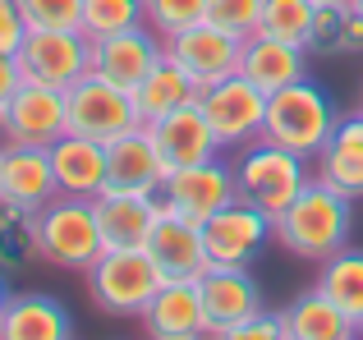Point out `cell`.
Instances as JSON below:
<instances>
[{"label":"cell","mask_w":363,"mask_h":340,"mask_svg":"<svg viewBox=\"0 0 363 340\" xmlns=\"http://www.w3.org/2000/svg\"><path fill=\"white\" fill-rule=\"evenodd\" d=\"M166 175L170 170L161 162L147 125L133 129V134H120L116 143H106V188H120V193H161Z\"/></svg>","instance_id":"cell-19"},{"label":"cell","mask_w":363,"mask_h":340,"mask_svg":"<svg viewBox=\"0 0 363 340\" xmlns=\"http://www.w3.org/2000/svg\"><path fill=\"white\" fill-rule=\"evenodd\" d=\"M69 134V106L60 88L28 83L0 106V143H23V147H51L55 138Z\"/></svg>","instance_id":"cell-10"},{"label":"cell","mask_w":363,"mask_h":340,"mask_svg":"<svg viewBox=\"0 0 363 340\" xmlns=\"http://www.w3.org/2000/svg\"><path fill=\"white\" fill-rule=\"evenodd\" d=\"M18 69L28 83L69 92L79 79L92 74V42L79 28H28L18 46Z\"/></svg>","instance_id":"cell-7"},{"label":"cell","mask_w":363,"mask_h":340,"mask_svg":"<svg viewBox=\"0 0 363 340\" xmlns=\"http://www.w3.org/2000/svg\"><path fill=\"white\" fill-rule=\"evenodd\" d=\"M340 28H345V5H318V18H313V37H308V51H327V55H336V46H340Z\"/></svg>","instance_id":"cell-34"},{"label":"cell","mask_w":363,"mask_h":340,"mask_svg":"<svg viewBox=\"0 0 363 340\" xmlns=\"http://www.w3.org/2000/svg\"><path fill=\"white\" fill-rule=\"evenodd\" d=\"M345 5H350V9H359V14H363V0H345Z\"/></svg>","instance_id":"cell-40"},{"label":"cell","mask_w":363,"mask_h":340,"mask_svg":"<svg viewBox=\"0 0 363 340\" xmlns=\"http://www.w3.org/2000/svg\"><path fill=\"white\" fill-rule=\"evenodd\" d=\"M161 60H166V37L152 33L147 23L92 42V74L106 79V83H116V88H124V92L138 88Z\"/></svg>","instance_id":"cell-13"},{"label":"cell","mask_w":363,"mask_h":340,"mask_svg":"<svg viewBox=\"0 0 363 340\" xmlns=\"http://www.w3.org/2000/svg\"><path fill=\"white\" fill-rule=\"evenodd\" d=\"M28 28H79L83 0H14Z\"/></svg>","instance_id":"cell-33"},{"label":"cell","mask_w":363,"mask_h":340,"mask_svg":"<svg viewBox=\"0 0 363 340\" xmlns=\"http://www.w3.org/2000/svg\"><path fill=\"white\" fill-rule=\"evenodd\" d=\"M313 290H322V295H327L331 304H336L340 313L363 332V249L345 244V249L331 253L327 262H318V280H313Z\"/></svg>","instance_id":"cell-26"},{"label":"cell","mask_w":363,"mask_h":340,"mask_svg":"<svg viewBox=\"0 0 363 340\" xmlns=\"http://www.w3.org/2000/svg\"><path fill=\"white\" fill-rule=\"evenodd\" d=\"M198 110L212 125L221 152H240L253 138H262V120H267V92H257L244 74L198 88Z\"/></svg>","instance_id":"cell-8"},{"label":"cell","mask_w":363,"mask_h":340,"mask_svg":"<svg viewBox=\"0 0 363 340\" xmlns=\"http://www.w3.org/2000/svg\"><path fill=\"white\" fill-rule=\"evenodd\" d=\"M207 23H216L230 37H253L262 23V0H207Z\"/></svg>","instance_id":"cell-32"},{"label":"cell","mask_w":363,"mask_h":340,"mask_svg":"<svg viewBox=\"0 0 363 340\" xmlns=\"http://www.w3.org/2000/svg\"><path fill=\"white\" fill-rule=\"evenodd\" d=\"M235 198H240L235 166L225 162V157H212V162L170 170L161 193H157V207H161V216H184V221H194V225H207L221 207H230Z\"/></svg>","instance_id":"cell-6"},{"label":"cell","mask_w":363,"mask_h":340,"mask_svg":"<svg viewBox=\"0 0 363 340\" xmlns=\"http://www.w3.org/2000/svg\"><path fill=\"white\" fill-rule=\"evenodd\" d=\"M359 110H363V106H359Z\"/></svg>","instance_id":"cell-44"},{"label":"cell","mask_w":363,"mask_h":340,"mask_svg":"<svg viewBox=\"0 0 363 340\" xmlns=\"http://www.w3.org/2000/svg\"><path fill=\"white\" fill-rule=\"evenodd\" d=\"M313 5H345V0H313Z\"/></svg>","instance_id":"cell-41"},{"label":"cell","mask_w":363,"mask_h":340,"mask_svg":"<svg viewBox=\"0 0 363 340\" xmlns=\"http://www.w3.org/2000/svg\"><path fill=\"white\" fill-rule=\"evenodd\" d=\"M359 51H363V14L345 5V28H340V46H336V55H359Z\"/></svg>","instance_id":"cell-37"},{"label":"cell","mask_w":363,"mask_h":340,"mask_svg":"<svg viewBox=\"0 0 363 340\" xmlns=\"http://www.w3.org/2000/svg\"><path fill=\"white\" fill-rule=\"evenodd\" d=\"M0 340H74V317L46 290H14L0 313Z\"/></svg>","instance_id":"cell-22"},{"label":"cell","mask_w":363,"mask_h":340,"mask_svg":"<svg viewBox=\"0 0 363 340\" xmlns=\"http://www.w3.org/2000/svg\"><path fill=\"white\" fill-rule=\"evenodd\" d=\"M33 258H42L37 253V216L0 207V271H18Z\"/></svg>","instance_id":"cell-30"},{"label":"cell","mask_w":363,"mask_h":340,"mask_svg":"<svg viewBox=\"0 0 363 340\" xmlns=\"http://www.w3.org/2000/svg\"><path fill=\"white\" fill-rule=\"evenodd\" d=\"M9 295H14V290H9V280H5V271H0V313H5V304H9Z\"/></svg>","instance_id":"cell-39"},{"label":"cell","mask_w":363,"mask_h":340,"mask_svg":"<svg viewBox=\"0 0 363 340\" xmlns=\"http://www.w3.org/2000/svg\"><path fill=\"white\" fill-rule=\"evenodd\" d=\"M147 134H152V143H157L166 170H184V166H198V162L221 157V143H216L212 125L203 120L198 101H189V106H179V110H170V115L152 120Z\"/></svg>","instance_id":"cell-17"},{"label":"cell","mask_w":363,"mask_h":340,"mask_svg":"<svg viewBox=\"0 0 363 340\" xmlns=\"http://www.w3.org/2000/svg\"><path fill=\"white\" fill-rule=\"evenodd\" d=\"M203 239H207L212 262H221V267H253V258L272 244V216L257 212L244 198H235L230 207H221L203 225Z\"/></svg>","instance_id":"cell-12"},{"label":"cell","mask_w":363,"mask_h":340,"mask_svg":"<svg viewBox=\"0 0 363 340\" xmlns=\"http://www.w3.org/2000/svg\"><path fill=\"white\" fill-rule=\"evenodd\" d=\"M194 340H207V336H194Z\"/></svg>","instance_id":"cell-42"},{"label":"cell","mask_w":363,"mask_h":340,"mask_svg":"<svg viewBox=\"0 0 363 340\" xmlns=\"http://www.w3.org/2000/svg\"><path fill=\"white\" fill-rule=\"evenodd\" d=\"M143 23H147L143 0H83L79 33L88 37V42H101V37L129 33V28H143Z\"/></svg>","instance_id":"cell-28"},{"label":"cell","mask_w":363,"mask_h":340,"mask_svg":"<svg viewBox=\"0 0 363 340\" xmlns=\"http://www.w3.org/2000/svg\"><path fill=\"white\" fill-rule=\"evenodd\" d=\"M207 340H285V327H281V313H257L240 327H225V332H212Z\"/></svg>","instance_id":"cell-35"},{"label":"cell","mask_w":363,"mask_h":340,"mask_svg":"<svg viewBox=\"0 0 363 340\" xmlns=\"http://www.w3.org/2000/svg\"><path fill=\"white\" fill-rule=\"evenodd\" d=\"M281 327H285V340H350V336H359V327L322 290H308V295L290 299L281 308Z\"/></svg>","instance_id":"cell-25"},{"label":"cell","mask_w":363,"mask_h":340,"mask_svg":"<svg viewBox=\"0 0 363 340\" xmlns=\"http://www.w3.org/2000/svg\"><path fill=\"white\" fill-rule=\"evenodd\" d=\"M313 179L345 198H363V110L340 115L322 152L313 157Z\"/></svg>","instance_id":"cell-23"},{"label":"cell","mask_w":363,"mask_h":340,"mask_svg":"<svg viewBox=\"0 0 363 340\" xmlns=\"http://www.w3.org/2000/svg\"><path fill=\"white\" fill-rule=\"evenodd\" d=\"M198 299H203V313H207V336L225 332V327H240L248 317L262 313V285L248 267H212L198 276Z\"/></svg>","instance_id":"cell-15"},{"label":"cell","mask_w":363,"mask_h":340,"mask_svg":"<svg viewBox=\"0 0 363 340\" xmlns=\"http://www.w3.org/2000/svg\"><path fill=\"white\" fill-rule=\"evenodd\" d=\"M230 166H235L240 198L253 203L257 212H267V216H281L285 207L313 184V162L267 143V138H253L248 147H240Z\"/></svg>","instance_id":"cell-3"},{"label":"cell","mask_w":363,"mask_h":340,"mask_svg":"<svg viewBox=\"0 0 363 340\" xmlns=\"http://www.w3.org/2000/svg\"><path fill=\"white\" fill-rule=\"evenodd\" d=\"M23 88V69H18V55H0V106H5L14 92Z\"/></svg>","instance_id":"cell-38"},{"label":"cell","mask_w":363,"mask_h":340,"mask_svg":"<svg viewBox=\"0 0 363 340\" xmlns=\"http://www.w3.org/2000/svg\"><path fill=\"white\" fill-rule=\"evenodd\" d=\"M37 253L42 262L60 271H88L101 258V230H97V207L92 198H69L55 193L37 212Z\"/></svg>","instance_id":"cell-4"},{"label":"cell","mask_w":363,"mask_h":340,"mask_svg":"<svg viewBox=\"0 0 363 340\" xmlns=\"http://www.w3.org/2000/svg\"><path fill=\"white\" fill-rule=\"evenodd\" d=\"M350 340H363V336H350Z\"/></svg>","instance_id":"cell-43"},{"label":"cell","mask_w":363,"mask_h":340,"mask_svg":"<svg viewBox=\"0 0 363 340\" xmlns=\"http://www.w3.org/2000/svg\"><path fill=\"white\" fill-rule=\"evenodd\" d=\"M88 295L101 313L111 317H138L152 304L166 280H161L157 262L147 258V249H129V253H101L88 271Z\"/></svg>","instance_id":"cell-5"},{"label":"cell","mask_w":363,"mask_h":340,"mask_svg":"<svg viewBox=\"0 0 363 340\" xmlns=\"http://www.w3.org/2000/svg\"><path fill=\"white\" fill-rule=\"evenodd\" d=\"M147 28L161 37H175L194 23H207V0H143Z\"/></svg>","instance_id":"cell-31"},{"label":"cell","mask_w":363,"mask_h":340,"mask_svg":"<svg viewBox=\"0 0 363 340\" xmlns=\"http://www.w3.org/2000/svg\"><path fill=\"white\" fill-rule=\"evenodd\" d=\"M336 125H340V110L331 101V92L313 79H299V83H290V88L267 97L262 138L285 147V152H294V157H303V162H313Z\"/></svg>","instance_id":"cell-2"},{"label":"cell","mask_w":363,"mask_h":340,"mask_svg":"<svg viewBox=\"0 0 363 340\" xmlns=\"http://www.w3.org/2000/svg\"><path fill=\"white\" fill-rule=\"evenodd\" d=\"M46 152H51V170H55L60 193L97 198L101 188H106V143L83 138V134H65V138H55Z\"/></svg>","instance_id":"cell-24"},{"label":"cell","mask_w":363,"mask_h":340,"mask_svg":"<svg viewBox=\"0 0 363 340\" xmlns=\"http://www.w3.org/2000/svg\"><path fill=\"white\" fill-rule=\"evenodd\" d=\"M65 106H69V134L97 138V143H116L120 134H133L143 129V115L133 106V92L116 88V83L97 79H79L69 92H65Z\"/></svg>","instance_id":"cell-9"},{"label":"cell","mask_w":363,"mask_h":340,"mask_svg":"<svg viewBox=\"0 0 363 340\" xmlns=\"http://www.w3.org/2000/svg\"><path fill=\"white\" fill-rule=\"evenodd\" d=\"M147 340H194L207 336V313L198 299V280H166L152 295V304L138 313Z\"/></svg>","instance_id":"cell-20"},{"label":"cell","mask_w":363,"mask_h":340,"mask_svg":"<svg viewBox=\"0 0 363 340\" xmlns=\"http://www.w3.org/2000/svg\"><path fill=\"white\" fill-rule=\"evenodd\" d=\"M313 18H318V5H313V0H262V23H257V33L281 37V42H294V46L308 51Z\"/></svg>","instance_id":"cell-29"},{"label":"cell","mask_w":363,"mask_h":340,"mask_svg":"<svg viewBox=\"0 0 363 340\" xmlns=\"http://www.w3.org/2000/svg\"><path fill=\"white\" fill-rule=\"evenodd\" d=\"M189 101H198V88H194V79H189L179 64H170V60H161L157 69L133 88V106H138L143 125H152V120L189 106Z\"/></svg>","instance_id":"cell-27"},{"label":"cell","mask_w":363,"mask_h":340,"mask_svg":"<svg viewBox=\"0 0 363 340\" xmlns=\"http://www.w3.org/2000/svg\"><path fill=\"white\" fill-rule=\"evenodd\" d=\"M240 37L221 33L216 23H194L184 33L166 37V60L194 79V88H212V83L240 74Z\"/></svg>","instance_id":"cell-11"},{"label":"cell","mask_w":363,"mask_h":340,"mask_svg":"<svg viewBox=\"0 0 363 340\" xmlns=\"http://www.w3.org/2000/svg\"><path fill=\"white\" fill-rule=\"evenodd\" d=\"M303 46H294V42H281V37H267V33H253V37H244V46H240V74L248 83H253L257 92H281V88H290V83H299V79H308V60H303Z\"/></svg>","instance_id":"cell-21"},{"label":"cell","mask_w":363,"mask_h":340,"mask_svg":"<svg viewBox=\"0 0 363 340\" xmlns=\"http://www.w3.org/2000/svg\"><path fill=\"white\" fill-rule=\"evenodd\" d=\"M147 258L157 262L161 280H198L207 267H212L203 225L184 221V216H161L157 230H152V239H147Z\"/></svg>","instance_id":"cell-18"},{"label":"cell","mask_w":363,"mask_h":340,"mask_svg":"<svg viewBox=\"0 0 363 340\" xmlns=\"http://www.w3.org/2000/svg\"><path fill=\"white\" fill-rule=\"evenodd\" d=\"M354 234V198L313 179L281 216H272V244L308 262H327Z\"/></svg>","instance_id":"cell-1"},{"label":"cell","mask_w":363,"mask_h":340,"mask_svg":"<svg viewBox=\"0 0 363 340\" xmlns=\"http://www.w3.org/2000/svg\"><path fill=\"white\" fill-rule=\"evenodd\" d=\"M23 37H28V18L18 14L14 0H0V55H18Z\"/></svg>","instance_id":"cell-36"},{"label":"cell","mask_w":363,"mask_h":340,"mask_svg":"<svg viewBox=\"0 0 363 340\" xmlns=\"http://www.w3.org/2000/svg\"><path fill=\"white\" fill-rule=\"evenodd\" d=\"M60 193L46 147H23V143H0V207L14 212H42Z\"/></svg>","instance_id":"cell-14"},{"label":"cell","mask_w":363,"mask_h":340,"mask_svg":"<svg viewBox=\"0 0 363 340\" xmlns=\"http://www.w3.org/2000/svg\"><path fill=\"white\" fill-rule=\"evenodd\" d=\"M97 207V230H101V249L106 253H129V249H147L152 230L161 221L157 193H120V188H101L92 198Z\"/></svg>","instance_id":"cell-16"}]
</instances>
